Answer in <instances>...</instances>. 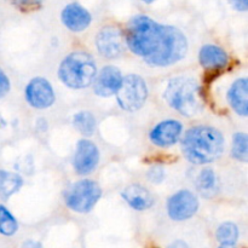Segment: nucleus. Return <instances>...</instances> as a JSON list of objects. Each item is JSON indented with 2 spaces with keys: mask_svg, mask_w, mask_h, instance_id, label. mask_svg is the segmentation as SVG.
Wrapping results in <instances>:
<instances>
[{
  "mask_svg": "<svg viewBox=\"0 0 248 248\" xmlns=\"http://www.w3.org/2000/svg\"><path fill=\"white\" fill-rule=\"evenodd\" d=\"M126 45L154 67H167L186 56L188 41L176 27L164 26L147 16H136L126 31Z\"/></svg>",
  "mask_w": 248,
  "mask_h": 248,
  "instance_id": "1",
  "label": "nucleus"
},
{
  "mask_svg": "<svg viewBox=\"0 0 248 248\" xmlns=\"http://www.w3.org/2000/svg\"><path fill=\"white\" fill-rule=\"evenodd\" d=\"M182 150L193 164H210L224 152V138L217 128L207 125L195 126L184 135Z\"/></svg>",
  "mask_w": 248,
  "mask_h": 248,
  "instance_id": "2",
  "label": "nucleus"
},
{
  "mask_svg": "<svg viewBox=\"0 0 248 248\" xmlns=\"http://www.w3.org/2000/svg\"><path fill=\"white\" fill-rule=\"evenodd\" d=\"M165 98L171 108L188 118L198 115L203 108L201 87L191 78L179 77L172 79L165 91Z\"/></svg>",
  "mask_w": 248,
  "mask_h": 248,
  "instance_id": "3",
  "label": "nucleus"
},
{
  "mask_svg": "<svg viewBox=\"0 0 248 248\" xmlns=\"http://www.w3.org/2000/svg\"><path fill=\"white\" fill-rule=\"evenodd\" d=\"M97 74L96 62L86 52H73L62 61L58 69L61 81L69 89L80 90L90 86Z\"/></svg>",
  "mask_w": 248,
  "mask_h": 248,
  "instance_id": "4",
  "label": "nucleus"
},
{
  "mask_svg": "<svg viewBox=\"0 0 248 248\" xmlns=\"http://www.w3.org/2000/svg\"><path fill=\"white\" fill-rule=\"evenodd\" d=\"M101 195L102 190L96 182L84 179L73 184L67 191L65 203L74 212L87 213L96 206Z\"/></svg>",
  "mask_w": 248,
  "mask_h": 248,
  "instance_id": "5",
  "label": "nucleus"
},
{
  "mask_svg": "<svg viewBox=\"0 0 248 248\" xmlns=\"http://www.w3.org/2000/svg\"><path fill=\"white\" fill-rule=\"evenodd\" d=\"M147 97L148 87L144 79L136 74L123 78L120 89L116 92V99L124 110H138L144 106Z\"/></svg>",
  "mask_w": 248,
  "mask_h": 248,
  "instance_id": "6",
  "label": "nucleus"
},
{
  "mask_svg": "<svg viewBox=\"0 0 248 248\" xmlns=\"http://www.w3.org/2000/svg\"><path fill=\"white\" fill-rule=\"evenodd\" d=\"M199 210L198 198L189 190L177 191L167 201V213L170 218L177 222L193 217Z\"/></svg>",
  "mask_w": 248,
  "mask_h": 248,
  "instance_id": "7",
  "label": "nucleus"
},
{
  "mask_svg": "<svg viewBox=\"0 0 248 248\" xmlns=\"http://www.w3.org/2000/svg\"><path fill=\"white\" fill-rule=\"evenodd\" d=\"M26 98L33 108L45 109L55 102V92L47 80L34 78L26 87Z\"/></svg>",
  "mask_w": 248,
  "mask_h": 248,
  "instance_id": "8",
  "label": "nucleus"
},
{
  "mask_svg": "<svg viewBox=\"0 0 248 248\" xmlns=\"http://www.w3.org/2000/svg\"><path fill=\"white\" fill-rule=\"evenodd\" d=\"M96 45L103 57H119L124 52L123 33L116 27H106L97 35Z\"/></svg>",
  "mask_w": 248,
  "mask_h": 248,
  "instance_id": "9",
  "label": "nucleus"
},
{
  "mask_svg": "<svg viewBox=\"0 0 248 248\" xmlns=\"http://www.w3.org/2000/svg\"><path fill=\"white\" fill-rule=\"evenodd\" d=\"M99 162V150L93 142L81 140L74 154V169L79 174H89Z\"/></svg>",
  "mask_w": 248,
  "mask_h": 248,
  "instance_id": "10",
  "label": "nucleus"
},
{
  "mask_svg": "<svg viewBox=\"0 0 248 248\" xmlns=\"http://www.w3.org/2000/svg\"><path fill=\"white\" fill-rule=\"evenodd\" d=\"M183 132V125L177 120H165L150 131V140L156 147L167 148L176 144Z\"/></svg>",
  "mask_w": 248,
  "mask_h": 248,
  "instance_id": "11",
  "label": "nucleus"
},
{
  "mask_svg": "<svg viewBox=\"0 0 248 248\" xmlns=\"http://www.w3.org/2000/svg\"><path fill=\"white\" fill-rule=\"evenodd\" d=\"M93 81L94 93L99 97H110L120 89L123 75L116 67L107 65L96 75Z\"/></svg>",
  "mask_w": 248,
  "mask_h": 248,
  "instance_id": "12",
  "label": "nucleus"
},
{
  "mask_svg": "<svg viewBox=\"0 0 248 248\" xmlns=\"http://www.w3.org/2000/svg\"><path fill=\"white\" fill-rule=\"evenodd\" d=\"M62 22L69 31H82L91 23V15L81 5L73 2L62 11Z\"/></svg>",
  "mask_w": 248,
  "mask_h": 248,
  "instance_id": "13",
  "label": "nucleus"
},
{
  "mask_svg": "<svg viewBox=\"0 0 248 248\" xmlns=\"http://www.w3.org/2000/svg\"><path fill=\"white\" fill-rule=\"evenodd\" d=\"M199 62L206 69L219 70L229 64V56L219 46L205 45L199 52Z\"/></svg>",
  "mask_w": 248,
  "mask_h": 248,
  "instance_id": "14",
  "label": "nucleus"
},
{
  "mask_svg": "<svg viewBox=\"0 0 248 248\" xmlns=\"http://www.w3.org/2000/svg\"><path fill=\"white\" fill-rule=\"evenodd\" d=\"M121 195H123L124 200L127 202V205L136 211L148 210L154 203V199L149 190L140 184L128 186Z\"/></svg>",
  "mask_w": 248,
  "mask_h": 248,
  "instance_id": "15",
  "label": "nucleus"
},
{
  "mask_svg": "<svg viewBox=\"0 0 248 248\" xmlns=\"http://www.w3.org/2000/svg\"><path fill=\"white\" fill-rule=\"evenodd\" d=\"M228 101L239 115L247 116L248 113V81L246 78L236 80L228 91Z\"/></svg>",
  "mask_w": 248,
  "mask_h": 248,
  "instance_id": "16",
  "label": "nucleus"
},
{
  "mask_svg": "<svg viewBox=\"0 0 248 248\" xmlns=\"http://www.w3.org/2000/svg\"><path fill=\"white\" fill-rule=\"evenodd\" d=\"M196 186L203 198H213L218 191V181L215 171L211 169L202 170L198 177Z\"/></svg>",
  "mask_w": 248,
  "mask_h": 248,
  "instance_id": "17",
  "label": "nucleus"
},
{
  "mask_svg": "<svg viewBox=\"0 0 248 248\" xmlns=\"http://www.w3.org/2000/svg\"><path fill=\"white\" fill-rule=\"evenodd\" d=\"M23 179L14 172L0 171V195L4 199L10 198L21 189Z\"/></svg>",
  "mask_w": 248,
  "mask_h": 248,
  "instance_id": "18",
  "label": "nucleus"
},
{
  "mask_svg": "<svg viewBox=\"0 0 248 248\" xmlns=\"http://www.w3.org/2000/svg\"><path fill=\"white\" fill-rule=\"evenodd\" d=\"M75 128L84 136H92L96 128V120L89 111H80L73 118Z\"/></svg>",
  "mask_w": 248,
  "mask_h": 248,
  "instance_id": "19",
  "label": "nucleus"
},
{
  "mask_svg": "<svg viewBox=\"0 0 248 248\" xmlns=\"http://www.w3.org/2000/svg\"><path fill=\"white\" fill-rule=\"evenodd\" d=\"M216 236L220 245H235L239 239V229L234 223H223L217 229Z\"/></svg>",
  "mask_w": 248,
  "mask_h": 248,
  "instance_id": "20",
  "label": "nucleus"
},
{
  "mask_svg": "<svg viewBox=\"0 0 248 248\" xmlns=\"http://www.w3.org/2000/svg\"><path fill=\"white\" fill-rule=\"evenodd\" d=\"M18 229V224L14 216L4 206H0V234L12 236Z\"/></svg>",
  "mask_w": 248,
  "mask_h": 248,
  "instance_id": "21",
  "label": "nucleus"
},
{
  "mask_svg": "<svg viewBox=\"0 0 248 248\" xmlns=\"http://www.w3.org/2000/svg\"><path fill=\"white\" fill-rule=\"evenodd\" d=\"M232 156L236 160L246 162L248 160V138L246 133H236L232 140Z\"/></svg>",
  "mask_w": 248,
  "mask_h": 248,
  "instance_id": "22",
  "label": "nucleus"
},
{
  "mask_svg": "<svg viewBox=\"0 0 248 248\" xmlns=\"http://www.w3.org/2000/svg\"><path fill=\"white\" fill-rule=\"evenodd\" d=\"M10 91V80L4 72L0 69V98Z\"/></svg>",
  "mask_w": 248,
  "mask_h": 248,
  "instance_id": "23",
  "label": "nucleus"
},
{
  "mask_svg": "<svg viewBox=\"0 0 248 248\" xmlns=\"http://www.w3.org/2000/svg\"><path fill=\"white\" fill-rule=\"evenodd\" d=\"M237 11H247L248 0H229Z\"/></svg>",
  "mask_w": 248,
  "mask_h": 248,
  "instance_id": "24",
  "label": "nucleus"
},
{
  "mask_svg": "<svg viewBox=\"0 0 248 248\" xmlns=\"http://www.w3.org/2000/svg\"><path fill=\"white\" fill-rule=\"evenodd\" d=\"M22 6H35L43 2V0H17Z\"/></svg>",
  "mask_w": 248,
  "mask_h": 248,
  "instance_id": "25",
  "label": "nucleus"
},
{
  "mask_svg": "<svg viewBox=\"0 0 248 248\" xmlns=\"http://www.w3.org/2000/svg\"><path fill=\"white\" fill-rule=\"evenodd\" d=\"M22 248H43V247H41V245L39 244V242L29 240V241H26L23 245H22Z\"/></svg>",
  "mask_w": 248,
  "mask_h": 248,
  "instance_id": "26",
  "label": "nucleus"
},
{
  "mask_svg": "<svg viewBox=\"0 0 248 248\" xmlns=\"http://www.w3.org/2000/svg\"><path fill=\"white\" fill-rule=\"evenodd\" d=\"M169 248H189L188 245L183 241H174L173 244H171Z\"/></svg>",
  "mask_w": 248,
  "mask_h": 248,
  "instance_id": "27",
  "label": "nucleus"
},
{
  "mask_svg": "<svg viewBox=\"0 0 248 248\" xmlns=\"http://www.w3.org/2000/svg\"><path fill=\"white\" fill-rule=\"evenodd\" d=\"M219 248H236L235 245H220Z\"/></svg>",
  "mask_w": 248,
  "mask_h": 248,
  "instance_id": "28",
  "label": "nucleus"
},
{
  "mask_svg": "<svg viewBox=\"0 0 248 248\" xmlns=\"http://www.w3.org/2000/svg\"><path fill=\"white\" fill-rule=\"evenodd\" d=\"M143 1H144V2H148V4H149V2L155 1V0H143Z\"/></svg>",
  "mask_w": 248,
  "mask_h": 248,
  "instance_id": "29",
  "label": "nucleus"
}]
</instances>
